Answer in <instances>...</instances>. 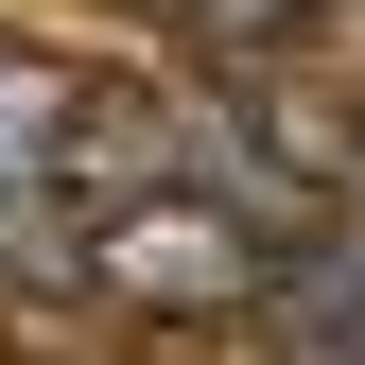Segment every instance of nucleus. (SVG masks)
Here are the masks:
<instances>
[{
    "mask_svg": "<svg viewBox=\"0 0 365 365\" xmlns=\"http://www.w3.org/2000/svg\"><path fill=\"white\" fill-rule=\"evenodd\" d=\"M87 279H105V296H157V313H209V296H261V279H279V244H261L226 192L157 174V192H122L105 226H87Z\"/></svg>",
    "mask_w": 365,
    "mask_h": 365,
    "instance_id": "1",
    "label": "nucleus"
},
{
    "mask_svg": "<svg viewBox=\"0 0 365 365\" xmlns=\"http://www.w3.org/2000/svg\"><path fill=\"white\" fill-rule=\"evenodd\" d=\"M87 122H105V87H87V70L0 53V209H18V192H70V174H87Z\"/></svg>",
    "mask_w": 365,
    "mask_h": 365,
    "instance_id": "2",
    "label": "nucleus"
}]
</instances>
